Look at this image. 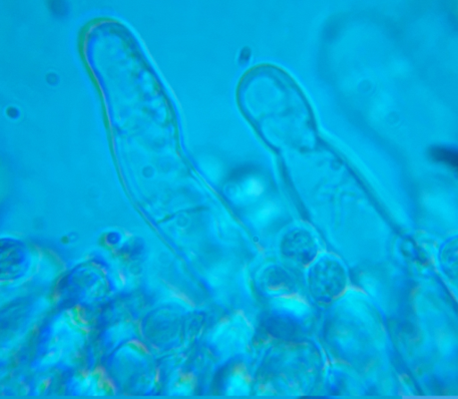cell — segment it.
<instances>
[{"label":"cell","instance_id":"obj_1","mask_svg":"<svg viewBox=\"0 0 458 399\" xmlns=\"http://www.w3.org/2000/svg\"><path fill=\"white\" fill-rule=\"evenodd\" d=\"M432 161L441 163L458 176V149L446 146H435L430 148L429 152Z\"/></svg>","mask_w":458,"mask_h":399}]
</instances>
